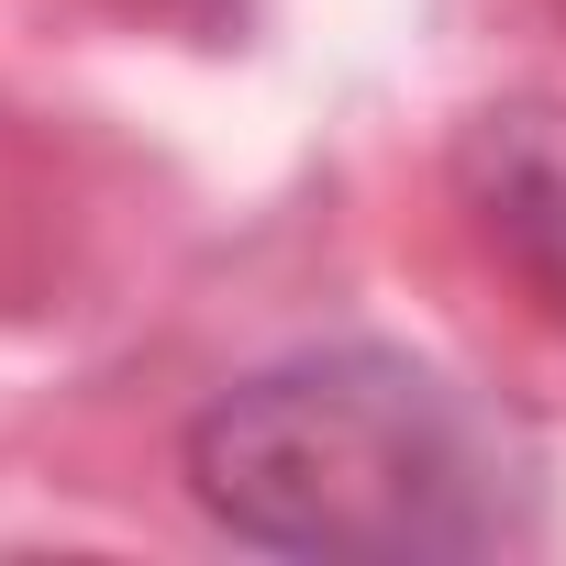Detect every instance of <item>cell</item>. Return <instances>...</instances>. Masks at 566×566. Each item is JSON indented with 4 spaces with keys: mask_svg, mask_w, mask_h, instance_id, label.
<instances>
[{
    "mask_svg": "<svg viewBox=\"0 0 566 566\" xmlns=\"http://www.w3.org/2000/svg\"><path fill=\"white\" fill-rule=\"evenodd\" d=\"M189 489L277 555H478L511 533L522 478L455 378L389 345H323L189 422Z\"/></svg>",
    "mask_w": 566,
    "mask_h": 566,
    "instance_id": "1",
    "label": "cell"
}]
</instances>
